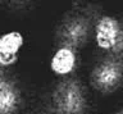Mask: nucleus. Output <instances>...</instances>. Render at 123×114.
I'll return each instance as SVG.
<instances>
[{"label":"nucleus","mask_w":123,"mask_h":114,"mask_svg":"<svg viewBox=\"0 0 123 114\" xmlns=\"http://www.w3.org/2000/svg\"><path fill=\"white\" fill-rule=\"evenodd\" d=\"M122 114H123V110H122Z\"/></svg>","instance_id":"6e6552de"},{"label":"nucleus","mask_w":123,"mask_h":114,"mask_svg":"<svg viewBox=\"0 0 123 114\" xmlns=\"http://www.w3.org/2000/svg\"><path fill=\"white\" fill-rule=\"evenodd\" d=\"M77 67V54L74 48L60 46L58 48L50 59V71L56 76H69Z\"/></svg>","instance_id":"20e7f679"},{"label":"nucleus","mask_w":123,"mask_h":114,"mask_svg":"<svg viewBox=\"0 0 123 114\" xmlns=\"http://www.w3.org/2000/svg\"><path fill=\"white\" fill-rule=\"evenodd\" d=\"M94 39L104 51L118 50L123 44V27L115 17L101 16L94 26Z\"/></svg>","instance_id":"f257e3e1"},{"label":"nucleus","mask_w":123,"mask_h":114,"mask_svg":"<svg viewBox=\"0 0 123 114\" xmlns=\"http://www.w3.org/2000/svg\"><path fill=\"white\" fill-rule=\"evenodd\" d=\"M91 82L96 90L110 92L123 82V66L114 59H104L96 64L91 73Z\"/></svg>","instance_id":"f03ea898"},{"label":"nucleus","mask_w":123,"mask_h":114,"mask_svg":"<svg viewBox=\"0 0 123 114\" xmlns=\"http://www.w3.org/2000/svg\"><path fill=\"white\" fill-rule=\"evenodd\" d=\"M25 44V37L18 31H9L0 35V53L18 55Z\"/></svg>","instance_id":"423d86ee"},{"label":"nucleus","mask_w":123,"mask_h":114,"mask_svg":"<svg viewBox=\"0 0 123 114\" xmlns=\"http://www.w3.org/2000/svg\"><path fill=\"white\" fill-rule=\"evenodd\" d=\"M55 104L62 114H80L83 108L82 90L76 83L69 82L56 92Z\"/></svg>","instance_id":"7ed1b4c3"},{"label":"nucleus","mask_w":123,"mask_h":114,"mask_svg":"<svg viewBox=\"0 0 123 114\" xmlns=\"http://www.w3.org/2000/svg\"><path fill=\"white\" fill-rule=\"evenodd\" d=\"M65 37H67V46L73 48V45L80 44L86 37V26L83 22L78 19L72 21L65 28Z\"/></svg>","instance_id":"0eeeda50"},{"label":"nucleus","mask_w":123,"mask_h":114,"mask_svg":"<svg viewBox=\"0 0 123 114\" xmlns=\"http://www.w3.org/2000/svg\"><path fill=\"white\" fill-rule=\"evenodd\" d=\"M21 102L18 89L9 79L0 78V114H13Z\"/></svg>","instance_id":"39448f33"}]
</instances>
